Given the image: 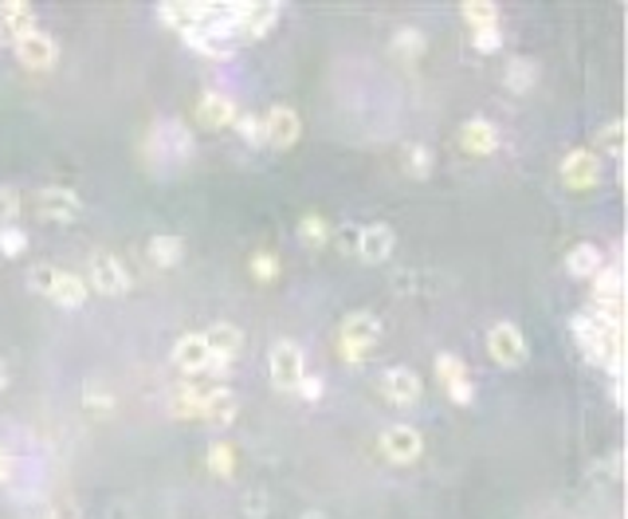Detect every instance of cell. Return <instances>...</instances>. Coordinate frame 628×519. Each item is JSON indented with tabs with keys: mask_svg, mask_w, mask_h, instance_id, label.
Wrapping results in <instances>:
<instances>
[{
	"mask_svg": "<svg viewBox=\"0 0 628 519\" xmlns=\"http://www.w3.org/2000/svg\"><path fill=\"white\" fill-rule=\"evenodd\" d=\"M169 417H197V421H233L236 398L228 386H182L169 394Z\"/></svg>",
	"mask_w": 628,
	"mask_h": 519,
	"instance_id": "obj_2",
	"label": "cell"
},
{
	"mask_svg": "<svg viewBox=\"0 0 628 519\" xmlns=\"http://www.w3.org/2000/svg\"><path fill=\"white\" fill-rule=\"evenodd\" d=\"M28 32H35V12L28 4H0V43H17Z\"/></svg>",
	"mask_w": 628,
	"mask_h": 519,
	"instance_id": "obj_22",
	"label": "cell"
},
{
	"mask_svg": "<svg viewBox=\"0 0 628 519\" xmlns=\"http://www.w3.org/2000/svg\"><path fill=\"white\" fill-rule=\"evenodd\" d=\"M4 386H9V366L0 363V389H4Z\"/></svg>",
	"mask_w": 628,
	"mask_h": 519,
	"instance_id": "obj_43",
	"label": "cell"
},
{
	"mask_svg": "<svg viewBox=\"0 0 628 519\" xmlns=\"http://www.w3.org/2000/svg\"><path fill=\"white\" fill-rule=\"evenodd\" d=\"M397 248V236L389 225H366L362 233H358V256L366 260V264H385L389 256H393Z\"/></svg>",
	"mask_w": 628,
	"mask_h": 519,
	"instance_id": "obj_19",
	"label": "cell"
},
{
	"mask_svg": "<svg viewBox=\"0 0 628 519\" xmlns=\"http://www.w3.org/2000/svg\"><path fill=\"white\" fill-rule=\"evenodd\" d=\"M35 213H40L43 221H52V225H71V221H79V213H83V201H79L75 190L43 185V190L35 193Z\"/></svg>",
	"mask_w": 628,
	"mask_h": 519,
	"instance_id": "obj_10",
	"label": "cell"
},
{
	"mask_svg": "<svg viewBox=\"0 0 628 519\" xmlns=\"http://www.w3.org/2000/svg\"><path fill=\"white\" fill-rule=\"evenodd\" d=\"M381 394L393 406H416L424 398V381L413 366H389V370H381Z\"/></svg>",
	"mask_w": 628,
	"mask_h": 519,
	"instance_id": "obj_13",
	"label": "cell"
},
{
	"mask_svg": "<svg viewBox=\"0 0 628 519\" xmlns=\"http://www.w3.org/2000/svg\"><path fill=\"white\" fill-rule=\"evenodd\" d=\"M460 17L467 20L472 32H480V28H500V9L487 4V0H467L464 9H460Z\"/></svg>",
	"mask_w": 628,
	"mask_h": 519,
	"instance_id": "obj_29",
	"label": "cell"
},
{
	"mask_svg": "<svg viewBox=\"0 0 628 519\" xmlns=\"http://www.w3.org/2000/svg\"><path fill=\"white\" fill-rule=\"evenodd\" d=\"M43 519H83V516H79L75 503H60V508H52Z\"/></svg>",
	"mask_w": 628,
	"mask_h": 519,
	"instance_id": "obj_41",
	"label": "cell"
},
{
	"mask_svg": "<svg viewBox=\"0 0 628 519\" xmlns=\"http://www.w3.org/2000/svg\"><path fill=\"white\" fill-rule=\"evenodd\" d=\"M169 358H173V366H177L182 374H200V370H208L205 335H200V330H189V335H182L177 343H173Z\"/></svg>",
	"mask_w": 628,
	"mask_h": 519,
	"instance_id": "obj_17",
	"label": "cell"
},
{
	"mask_svg": "<svg viewBox=\"0 0 628 519\" xmlns=\"http://www.w3.org/2000/svg\"><path fill=\"white\" fill-rule=\"evenodd\" d=\"M405 170L409 177H429L432 173V150L424 146V142H413V146L405 150Z\"/></svg>",
	"mask_w": 628,
	"mask_h": 519,
	"instance_id": "obj_34",
	"label": "cell"
},
{
	"mask_svg": "<svg viewBox=\"0 0 628 519\" xmlns=\"http://www.w3.org/2000/svg\"><path fill=\"white\" fill-rule=\"evenodd\" d=\"M28 252V233L20 225H4L0 228V256L20 260Z\"/></svg>",
	"mask_w": 628,
	"mask_h": 519,
	"instance_id": "obj_33",
	"label": "cell"
},
{
	"mask_svg": "<svg viewBox=\"0 0 628 519\" xmlns=\"http://www.w3.org/2000/svg\"><path fill=\"white\" fill-rule=\"evenodd\" d=\"M330 241V225L322 221L319 213H310L299 221V244L302 248H322V244Z\"/></svg>",
	"mask_w": 628,
	"mask_h": 519,
	"instance_id": "obj_31",
	"label": "cell"
},
{
	"mask_svg": "<svg viewBox=\"0 0 628 519\" xmlns=\"http://www.w3.org/2000/svg\"><path fill=\"white\" fill-rule=\"evenodd\" d=\"M503 83H507L511 95H526V91H534V83H538V63L526 60V55H518V60L507 63Z\"/></svg>",
	"mask_w": 628,
	"mask_h": 519,
	"instance_id": "obj_27",
	"label": "cell"
},
{
	"mask_svg": "<svg viewBox=\"0 0 628 519\" xmlns=\"http://www.w3.org/2000/svg\"><path fill=\"white\" fill-rule=\"evenodd\" d=\"M251 272H256L259 279H271V276H276V256H267V252H264V256H256V260H251Z\"/></svg>",
	"mask_w": 628,
	"mask_h": 519,
	"instance_id": "obj_40",
	"label": "cell"
},
{
	"mask_svg": "<svg viewBox=\"0 0 628 519\" xmlns=\"http://www.w3.org/2000/svg\"><path fill=\"white\" fill-rule=\"evenodd\" d=\"M381 343V323L370 312H353L346 315L342 330H338V350H342L346 363H366L373 355V346Z\"/></svg>",
	"mask_w": 628,
	"mask_h": 519,
	"instance_id": "obj_4",
	"label": "cell"
},
{
	"mask_svg": "<svg viewBox=\"0 0 628 519\" xmlns=\"http://www.w3.org/2000/svg\"><path fill=\"white\" fill-rule=\"evenodd\" d=\"M193 134L182 119H162L154 130H150V154H154L157 170L162 173H173L182 170V165L193 162Z\"/></svg>",
	"mask_w": 628,
	"mask_h": 519,
	"instance_id": "obj_3",
	"label": "cell"
},
{
	"mask_svg": "<svg viewBox=\"0 0 628 519\" xmlns=\"http://www.w3.org/2000/svg\"><path fill=\"white\" fill-rule=\"evenodd\" d=\"M487 355L491 363H500L503 370H515V366L526 363L531 346H526V335L515 323H495V327L487 330Z\"/></svg>",
	"mask_w": 628,
	"mask_h": 519,
	"instance_id": "obj_7",
	"label": "cell"
},
{
	"mask_svg": "<svg viewBox=\"0 0 628 519\" xmlns=\"http://www.w3.org/2000/svg\"><path fill=\"white\" fill-rule=\"evenodd\" d=\"M625 122L609 119L597 134V154H609V157H625Z\"/></svg>",
	"mask_w": 628,
	"mask_h": 519,
	"instance_id": "obj_30",
	"label": "cell"
},
{
	"mask_svg": "<svg viewBox=\"0 0 628 519\" xmlns=\"http://www.w3.org/2000/svg\"><path fill=\"white\" fill-rule=\"evenodd\" d=\"M185 256V241L177 233H157L150 241V260H154L157 268H177Z\"/></svg>",
	"mask_w": 628,
	"mask_h": 519,
	"instance_id": "obj_26",
	"label": "cell"
},
{
	"mask_svg": "<svg viewBox=\"0 0 628 519\" xmlns=\"http://www.w3.org/2000/svg\"><path fill=\"white\" fill-rule=\"evenodd\" d=\"M267 374L276 381V389L284 394H295L307 378V358H302V346L291 343V338H279L271 350H267Z\"/></svg>",
	"mask_w": 628,
	"mask_h": 519,
	"instance_id": "obj_5",
	"label": "cell"
},
{
	"mask_svg": "<svg viewBox=\"0 0 628 519\" xmlns=\"http://www.w3.org/2000/svg\"><path fill=\"white\" fill-rule=\"evenodd\" d=\"M86 287H95L99 295H126L130 292V272L114 252H95L86 260Z\"/></svg>",
	"mask_w": 628,
	"mask_h": 519,
	"instance_id": "obj_6",
	"label": "cell"
},
{
	"mask_svg": "<svg viewBox=\"0 0 628 519\" xmlns=\"http://www.w3.org/2000/svg\"><path fill=\"white\" fill-rule=\"evenodd\" d=\"M233 126H236V134H240L244 142H251V146H264V114L240 111Z\"/></svg>",
	"mask_w": 628,
	"mask_h": 519,
	"instance_id": "obj_32",
	"label": "cell"
},
{
	"mask_svg": "<svg viewBox=\"0 0 628 519\" xmlns=\"http://www.w3.org/2000/svg\"><path fill=\"white\" fill-rule=\"evenodd\" d=\"M472 43H475V52H500L503 32L500 28H480V32H472Z\"/></svg>",
	"mask_w": 628,
	"mask_h": 519,
	"instance_id": "obj_37",
	"label": "cell"
},
{
	"mask_svg": "<svg viewBox=\"0 0 628 519\" xmlns=\"http://www.w3.org/2000/svg\"><path fill=\"white\" fill-rule=\"evenodd\" d=\"M157 17L165 20V24L173 28V32H189V28H197V17H200V4H162L157 9Z\"/></svg>",
	"mask_w": 628,
	"mask_h": 519,
	"instance_id": "obj_28",
	"label": "cell"
},
{
	"mask_svg": "<svg viewBox=\"0 0 628 519\" xmlns=\"http://www.w3.org/2000/svg\"><path fill=\"white\" fill-rule=\"evenodd\" d=\"M302 134V119L295 106H271V111L264 114V146L271 150H291L295 142H299Z\"/></svg>",
	"mask_w": 628,
	"mask_h": 519,
	"instance_id": "obj_12",
	"label": "cell"
},
{
	"mask_svg": "<svg viewBox=\"0 0 628 519\" xmlns=\"http://www.w3.org/2000/svg\"><path fill=\"white\" fill-rule=\"evenodd\" d=\"M205 335V346H208V370L213 374H224L228 366L240 358L244 350V335L240 327H233V323H216V327L200 330Z\"/></svg>",
	"mask_w": 628,
	"mask_h": 519,
	"instance_id": "obj_8",
	"label": "cell"
},
{
	"mask_svg": "<svg viewBox=\"0 0 628 519\" xmlns=\"http://www.w3.org/2000/svg\"><path fill=\"white\" fill-rule=\"evenodd\" d=\"M389 52L401 63H421L424 52H429V40H424L421 28H397L393 40H389Z\"/></svg>",
	"mask_w": 628,
	"mask_h": 519,
	"instance_id": "obj_24",
	"label": "cell"
},
{
	"mask_svg": "<svg viewBox=\"0 0 628 519\" xmlns=\"http://www.w3.org/2000/svg\"><path fill=\"white\" fill-rule=\"evenodd\" d=\"M574 335L589 363L605 366L612 378H620V350H625V346H620V323L601 319L597 312H581L574 315Z\"/></svg>",
	"mask_w": 628,
	"mask_h": 519,
	"instance_id": "obj_1",
	"label": "cell"
},
{
	"mask_svg": "<svg viewBox=\"0 0 628 519\" xmlns=\"http://www.w3.org/2000/svg\"><path fill=\"white\" fill-rule=\"evenodd\" d=\"M436 378L444 381V389H447V398L456 401V406H472L475 401V386H472V378H467V366H464V358L460 355H436Z\"/></svg>",
	"mask_w": 628,
	"mask_h": 519,
	"instance_id": "obj_16",
	"label": "cell"
},
{
	"mask_svg": "<svg viewBox=\"0 0 628 519\" xmlns=\"http://www.w3.org/2000/svg\"><path fill=\"white\" fill-rule=\"evenodd\" d=\"M299 519H327V511H302Z\"/></svg>",
	"mask_w": 628,
	"mask_h": 519,
	"instance_id": "obj_44",
	"label": "cell"
},
{
	"mask_svg": "<svg viewBox=\"0 0 628 519\" xmlns=\"http://www.w3.org/2000/svg\"><path fill=\"white\" fill-rule=\"evenodd\" d=\"M236 114H240V106H236L233 95H220V91H208V95H200L197 103V122L208 130H224L233 126Z\"/></svg>",
	"mask_w": 628,
	"mask_h": 519,
	"instance_id": "obj_18",
	"label": "cell"
},
{
	"mask_svg": "<svg viewBox=\"0 0 628 519\" xmlns=\"http://www.w3.org/2000/svg\"><path fill=\"white\" fill-rule=\"evenodd\" d=\"M279 20V4H233V40H264Z\"/></svg>",
	"mask_w": 628,
	"mask_h": 519,
	"instance_id": "obj_9",
	"label": "cell"
},
{
	"mask_svg": "<svg viewBox=\"0 0 628 519\" xmlns=\"http://www.w3.org/2000/svg\"><path fill=\"white\" fill-rule=\"evenodd\" d=\"M185 43L189 48H197L200 55H228L236 48V40L228 32H213V28H193V32H185Z\"/></svg>",
	"mask_w": 628,
	"mask_h": 519,
	"instance_id": "obj_25",
	"label": "cell"
},
{
	"mask_svg": "<svg viewBox=\"0 0 628 519\" xmlns=\"http://www.w3.org/2000/svg\"><path fill=\"white\" fill-rule=\"evenodd\" d=\"M86 295H91V287H86L83 276L55 268V279H52V287H48V299H52L55 307H68V312H75V307H83V303H86Z\"/></svg>",
	"mask_w": 628,
	"mask_h": 519,
	"instance_id": "obj_21",
	"label": "cell"
},
{
	"mask_svg": "<svg viewBox=\"0 0 628 519\" xmlns=\"http://www.w3.org/2000/svg\"><path fill=\"white\" fill-rule=\"evenodd\" d=\"M378 445H381V452H385V460H393V465H413V460L424 452V437L405 421L381 429Z\"/></svg>",
	"mask_w": 628,
	"mask_h": 519,
	"instance_id": "obj_11",
	"label": "cell"
},
{
	"mask_svg": "<svg viewBox=\"0 0 628 519\" xmlns=\"http://www.w3.org/2000/svg\"><path fill=\"white\" fill-rule=\"evenodd\" d=\"M9 480H12V457L0 449V485H9Z\"/></svg>",
	"mask_w": 628,
	"mask_h": 519,
	"instance_id": "obj_42",
	"label": "cell"
},
{
	"mask_svg": "<svg viewBox=\"0 0 628 519\" xmlns=\"http://www.w3.org/2000/svg\"><path fill=\"white\" fill-rule=\"evenodd\" d=\"M208 468H213L216 476H233L236 472V452L228 441H216L213 449H208Z\"/></svg>",
	"mask_w": 628,
	"mask_h": 519,
	"instance_id": "obj_35",
	"label": "cell"
},
{
	"mask_svg": "<svg viewBox=\"0 0 628 519\" xmlns=\"http://www.w3.org/2000/svg\"><path fill=\"white\" fill-rule=\"evenodd\" d=\"M12 48H17V60L24 63L28 71H52L55 63H60V43L48 32H40V28L28 32L24 40H17Z\"/></svg>",
	"mask_w": 628,
	"mask_h": 519,
	"instance_id": "obj_15",
	"label": "cell"
},
{
	"mask_svg": "<svg viewBox=\"0 0 628 519\" xmlns=\"http://www.w3.org/2000/svg\"><path fill=\"white\" fill-rule=\"evenodd\" d=\"M620 465H625V457H620V449H612L609 457H605L601 465H597V472H605L609 480H620Z\"/></svg>",
	"mask_w": 628,
	"mask_h": 519,
	"instance_id": "obj_39",
	"label": "cell"
},
{
	"mask_svg": "<svg viewBox=\"0 0 628 519\" xmlns=\"http://www.w3.org/2000/svg\"><path fill=\"white\" fill-rule=\"evenodd\" d=\"M460 146L467 154H495L500 150V126L491 119H467L460 126Z\"/></svg>",
	"mask_w": 628,
	"mask_h": 519,
	"instance_id": "obj_20",
	"label": "cell"
},
{
	"mask_svg": "<svg viewBox=\"0 0 628 519\" xmlns=\"http://www.w3.org/2000/svg\"><path fill=\"white\" fill-rule=\"evenodd\" d=\"M295 394H299V398H307V401H319L322 398V378H319V374H307Z\"/></svg>",
	"mask_w": 628,
	"mask_h": 519,
	"instance_id": "obj_38",
	"label": "cell"
},
{
	"mask_svg": "<svg viewBox=\"0 0 628 519\" xmlns=\"http://www.w3.org/2000/svg\"><path fill=\"white\" fill-rule=\"evenodd\" d=\"M562 182L574 193L594 190V185L601 182V157H597V150H569V154L562 157Z\"/></svg>",
	"mask_w": 628,
	"mask_h": 519,
	"instance_id": "obj_14",
	"label": "cell"
},
{
	"mask_svg": "<svg viewBox=\"0 0 628 519\" xmlns=\"http://www.w3.org/2000/svg\"><path fill=\"white\" fill-rule=\"evenodd\" d=\"M601 268H605V256L597 244H574V248L566 252V272L574 279H594Z\"/></svg>",
	"mask_w": 628,
	"mask_h": 519,
	"instance_id": "obj_23",
	"label": "cell"
},
{
	"mask_svg": "<svg viewBox=\"0 0 628 519\" xmlns=\"http://www.w3.org/2000/svg\"><path fill=\"white\" fill-rule=\"evenodd\" d=\"M20 208H24V201H20V190H12V185H0V228L17 225Z\"/></svg>",
	"mask_w": 628,
	"mask_h": 519,
	"instance_id": "obj_36",
	"label": "cell"
}]
</instances>
